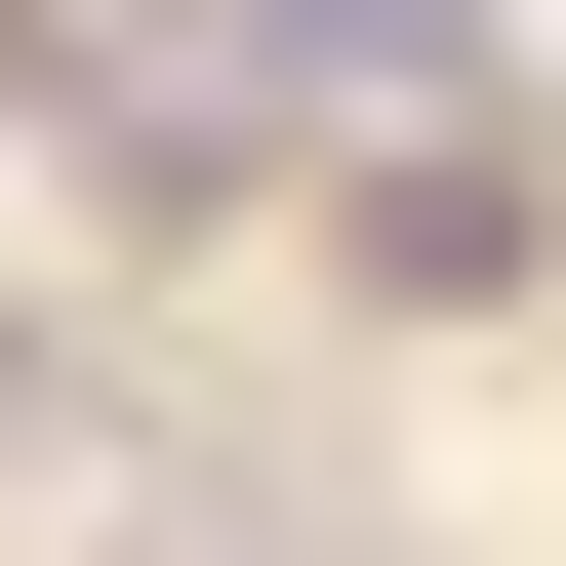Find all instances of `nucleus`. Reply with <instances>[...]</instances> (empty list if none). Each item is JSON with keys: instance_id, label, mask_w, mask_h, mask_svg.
I'll list each match as a JSON object with an SVG mask.
<instances>
[{"instance_id": "f257e3e1", "label": "nucleus", "mask_w": 566, "mask_h": 566, "mask_svg": "<svg viewBox=\"0 0 566 566\" xmlns=\"http://www.w3.org/2000/svg\"><path fill=\"white\" fill-rule=\"evenodd\" d=\"M202 41H243V122H446L485 82V0H202Z\"/></svg>"}]
</instances>
